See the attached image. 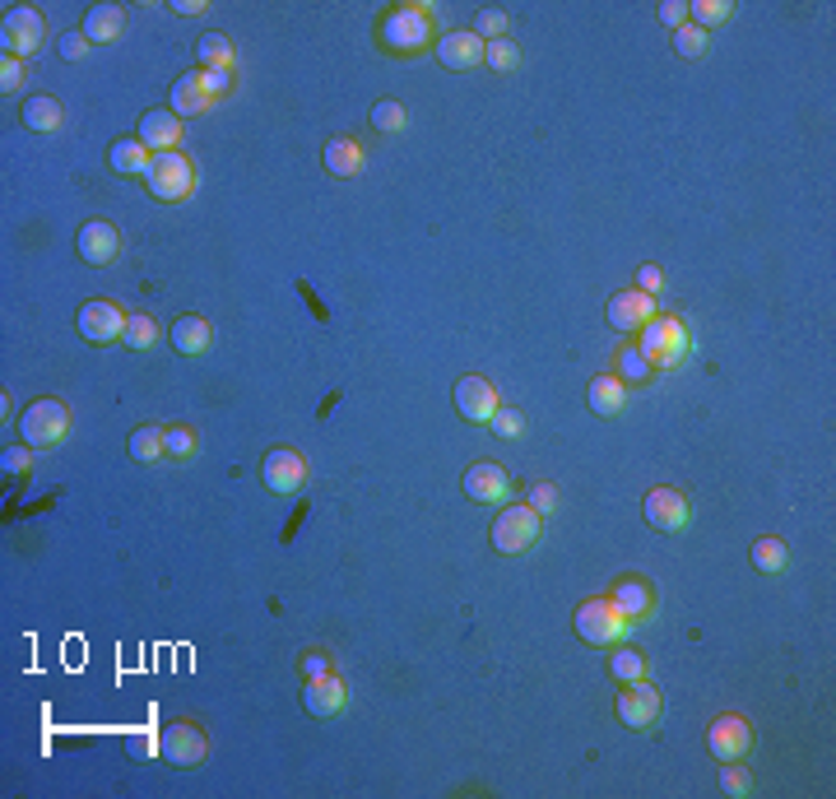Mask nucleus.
<instances>
[{"instance_id":"nucleus-17","label":"nucleus","mask_w":836,"mask_h":799,"mask_svg":"<svg viewBox=\"0 0 836 799\" xmlns=\"http://www.w3.org/2000/svg\"><path fill=\"white\" fill-rule=\"evenodd\" d=\"M135 135L145 140L149 153H172V149L182 145V116L172 112V108H149L145 116H139Z\"/></svg>"},{"instance_id":"nucleus-37","label":"nucleus","mask_w":836,"mask_h":799,"mask_svg":"<svg viewBox=\"0 0 836 799\" xmlns=\"http://www.w3.org/2000/svg\"><path fill=\"white\" fill-rule=\"evenodd\" d=\"M126 344H131V349H153V344H159V321H153L149 311H131Z\"/></svg>"},{"instance_id":"nucleus-5","label":"nucleus","mask_w":836,"mask_h":799,"mask_svg":"<svg viewBox=\"0 0 836 799\" xmlns=\"http://www.w3.org/2000/svg\"><path fill=\"white\" fill-rule=\"evenodd\" d=\"M65 432H70V409H65V400H57V395L33 400V405L20 414V438H24V446H33V451L61 446Z\"/></svg>"},{"instance_id":"nucleus-8","label":"nucleus","mask_w":836,"mask_h":799,"mask_svg":"<svg viewBox=\"0 0 836 799\" xmlns=\"http://www.w3.org/2000/svg\"><path fill=\"white\" fill-rule=\"evenodd\" d=\"M0 42H5V57H33L47 42V20L33 5H10L5 10V28H0Z\"/></svg>"},{"instance_id":"nucleus-19","label":"nucleus","mask_w":836,"mask_h":799,"mask_svg":"<svg viewBox=\"0 0 836 799\" xmlns=\"http://www.w3.org/2000/svg\"><path fill=\"white\" fill-rule=\"evenodd\" d=\"M604 311H608V325L623 330V335H632V330H641L655 317V298H651V293H641V288H623V293L608 298Z\"/></svg>"},{"instance_id":"nucleus-20","label":"nucleus","mask_w":836,"mask_h":799,"mask_svg":"<svg viewBox=\"0 0 836 799\" xmlns=\"http://www.w3.org/2000/svg\"><path fill=\"white\" fill-rule=\"evenodd\" d=\"M608 600L618 604V614L632 623H647L651 614H655V586L647 581V577H623V581H614V590H608Z\"/></svg>"},{"instance_id":"nucleus-6","label":"nucleus","mask_w":836,"mask_h":799,"mask_svg":"<svg viewBox=\"0 0 836 799\" xmlns=\"http://www.w3.org/2000/svg\"><path fill=\"white\" fill-rule=\"evenodd\" d=\"M145 190H149L153 200H163V205L186 200L190 190H196V163H190L182 149L153 153V163H149V172H145Z\"/></svg>"},{"instance_id":"nucleus-35","label":"nucleus","mask_w":836,"mask_h":799,"mask_svg":"<svg viewBox=\"0 0 836 799\" xmlns=\"http://www.w3.org/2000/svg\"><path fill=\"white\" fill-rule=\"evenodd\" d=\"M507 28H512V20H507V10L502 5H483L479 14H475V38L479 42H497V38H507Z\"/></svg>"},{"instance_id":"nucleus-15","label":"nucleus","mask_w":836,"mask_h":799,"mask_svg":"<svg viewBox=\"0 0 836 799\" xmlns=\"http://www.w3.org/2000/svg\"><path fill=\"white\" fill-rule=\"evenodd\" d=\"M260 479H266L270 493H298L307 483V460L288 446H274V451H266V460H260Z\"/></svg>"},{"instance_id":"nucleus-36","label":"nucleus","mask_w":836,"mask_h":799,"mask_svg":"<svg viewBox=\"0 0 836 799\" xmlns=\"http://www.w3.org/2000/svg\"><path fill=\"white\" fill-rule=\"evenodd\" d=\"M729 14H735V5H729V0H692V5H688V24H697L702 33H711L716 24H725Z\"/></svg>"},{"instance_id":"nucleus-2","label":"nucleus","mask_w":836,"mask_h":799,"mask_svg":"<svg viewBox=\"0 0 836 799\" xmlns=\"http://www.w3.org/2000/svg\"><path fill=\"white\" fill-rule=\"evenodd\" d=\"M637 349L647 354V362L655 372H669V368H684L688 354H692V330L684 317H655L641 325V340H637Z\"/></svg>"},{"instance_id":"nucleus-25","label":"nucleus","mask_w":836,"mask_h":799,"mask_svg":"<svg viewBox=\"0 0 836 799\" xmlns=\"http://www.w3.org/2000/svg\"><path fill=\"white\" fill-rule=\"evenodd\" d=\"M149 163H153V153L145 149L139 135H121V140L108 145V168L121 172V177H145Z\"/></svg>"},{"instance_id":"nucleus-51","label":"nucleus","mask_w":836,"mask_h":799,"mask_svg":"<svg viewBox=\"0 0 836 799\" xmlns=\"http://www.w3.org/2000/svg\"><path fill=\"white\" fill-rule=\"evenodd\" d=\"M200 84H205V94H209V98H219V94H229L233 71H200Z\"/></svg>"},{"instance_id":"nucleus-10","label":"nucleus","mask_w":836,"mask_h":799,"mask_svg":"<svg viewBox=\"0 0 836 799\" xmlns=\"http://www.w3.org/2000/svg\"><path fill=\"white\" fill-rule=\"evenodd\" d=\"M706 753L716 762H743L753 753V725L743 716H716L706 725Z\"/></svg>"},{"instance_id":"nucleus-22","label":"nucleus","mask_w":836,"mask_h":799,"mask_svg":"<svg viewBox=\"0 0 836 799\" xmlns=\"http://www.w3.org/2000/svg\"><path fill=\"white\" fill-rule=\"evenodd\" d=\"M168 340L182 358H200V354H209V344H214V325L205 317H196V311H186V317H177L168 325Z\"/></svg>"},{"instance_id":"nucleus-24","label":"nucleus","mask_w":836,"mask_h":799,"mask_svg":"<svg viewBox=\"0 0 836 799\" xmlns=\"http://www.w3.org/2000/svg\"><path fill=\"white\" fill-rule=\"evenodd\" d=\"M168 108L177 112V116H205L209 108H214V98H209V94H205V84H200V71H186V75L172 79Z\"/></svg>"},{"instance_id":"nucleus-41","label":"nucleus","mask_w":836,"mask_h":799,"mask_svg":"<svg viewBox=\"0 0 836 799\" xmlns=\"http://www.w3.org/2000/svg\"><path fill=\"white\" fill-rule=\"evenodd\" d=\"M488 428H493V438L516 442L520 432H526V414H520V409H497V414H493V423H488Z\"/></svg>"},{"instance_id":"nucleus-46","label":"nucleus","mask_w":836,"mask_h":799,"mask_svg":"<svg viewBox=\"0 0 836 799\" xmlns=\"http://www.w3.org/2000/svg\"><path fill=\"white\" fill-rule=\"evenodd\" d=\"M526 502L539 512V516H549V512H557V483H530V493H526Z\"/></svg>"},{"instance_id":"nucleus-11","label":"nucleus","mask_w":836,"mask_h":799,"mask_svg":"<svg viewBox=\"0 0 836 799\" xmlns=\"http://www.w3.org/2000/svg\"><path fill=\"white\" fill-rule=\"evenodd\" d=\"M451 400H456V414L465 423H493V414L502 409V395L488 377H460L451 386Z\"/></svg>"},{"instance_id":"nucleus-43","label":"nucleus","mask_w":836,"mask_h":799,"mask_svg":"<svg viewBox=\"0 0 836 799\" xmlns=\"http://www.w3.org/2000/svg\"><path fill=\"white\" fill-rule=\"evenodd\" d=\"M24 89V61L20 57H0V94H20Z\"/></svg>"},{"instance_id":"nucleus-26","label":"nucleus","mask_w":836,"mask_h":799,"mask_svg":"<svg viewBox=\"0 0 836 799\" xmlns=\"http://www.w3.org/2000/svg\"><path fill=\"white\" fill-rule=\"evenodd\" d=\"M126 10L121 5H112V0H102V5H94L89 14H84V24H79V33L89 42H116L121 33H126Z\"/></svg>"},{"instance_id":"nucleus-7","label":"nucleus","mask_w":836,"mask_h":799,"mask_svg":"<svg viewBox=\"0 0 836 799\" xmlns=\"http://www.w3.org/2000/svg\"><path fill=\"white\" fill-rule=\"evenodd\" d=\"M159 753L172 762V767H200L209 753V735L196 721H168L159 729Z\"/></svg>"},{"instance_id":"nucleus-38","label":"nucleus","mask_w":836,"mask_h":799,"mask_svg":"<svg viewBox=\"0 0 836 799\" xmlns=\"http://www.w3.org/2000/svg\"><path fill=\"white\" fill-rule=\"evenodd\" d=\"M483 65H493L497 75H512L520 65V51L512 38H497V42H483Z\"/></svg>"},{"instance_id":"nucleus-4","label":"nucleus","mask_w":836,"mask_h":799,"mask_svg":"<svg viewBox=\"0 0 836 799\" xmlns=\"http://www.w3.org/2000/svg\"><path fill=\"white\" fill-rule=\"evenodd\" d=\"M571 628H577V637L586 641V647L608 651V647H618V641L632 632V623L618 614V604L608 600V595H590V600L577 604V614H571Z\"/></svg>"},{"instance_id":"nucleus-52","label":"nucleus","mask_w":836,"mask_h":799,"mask_svg":"<svg viewBox=\"0 0 836 799\" xmlns=\"http://www.w3.org/2000/svg\"><path fill=\"white\" fill-rule=\"evenodd\" d=\"M172 10H177V14H205L209 5H205V0H172Z\"/></svg>"},{"instance_id":"nucleus-27","label":"nucleus","mask_w":836,"mask_h":799,"mask_svg":"<svg viewBox=\"0 0 836 799\" xmlns=\"http://www.w3.org/2000/svg\"><path fill=\"white\" fill-rule=\"evenodd\" d=\"M586 405H590V414H600V419H618L623 405H627V386L614 372H600L586 386Z\"/></svg>"},{"instance_id":"nucleus-49","label":"nucleus","mask_w":836,"mask_h":799,"mask_svg":"<svg viewBox=\"0 0 836 799\" xmlns=\"http://www.w3.org/2000/svg\"><path fill=\"white\" fill-rule=\"evenodd\" d=\"M660 24H665V28H684L688 24V5H684V0H660Z\"/></svg>"},{"instance_id":"nucleus-13","label":"nucleus","mask_w":836,"mask_h":799,"mask_svg":"<svg viewBox=\"0 0 836 799\" xmlns=\"http://www.w3.org/2000/svg\"><path fill=\"white\" fill-rule=\"evenodd\" d=\"M465 497L479 502V507H502V502L512 497V475L507 465L497 460H475L465 470Z\"/></svg>"},{"instance_id":"nucleus-48","label":"nucleus","mask_w":836,"mask_h":799,"mask_svg":"<svg viewBox=\"0 0 836 799\" xmlns=\"http://www.w3.org/2000/svg\"><path fill=\"white\" fill-rule=\"evenodd\" d=\"M126 753H131L135 762H145V758H153V753H159V735H145V729H135V735L126 739Z\"/></svg>"},{"instance_id":"nucleus-34","label":"nucleus","mask_w":836,"mask_h":799,"mask_svg":"<svg viewBox=\"0 0 836 799\" xmlns=\"http://www.w3.org/2000/svg\"><path fill=\"white\" fill-rule=\"evenodd\" d=\"M608 669H614V679L618 684H637V679H647V669H651V660L632 651V647H614V660H608Z\"/></svg>"},{"instance_id":"nucleus-40","label":"nucleus","mask_w":836,"mask_h":799,"mask_svg":"<svg viewBox=\"0 0 836 799\" xmlns=\"http://www.w3.org/2000/svg\"><path fill=\"white\" fill-rule=\"evenodd\" d=\"M706 42H711V33H702L697 24H684V28H674V51L684 61H697L706 51Z\"/></svg>"},{"instance_id":"nucleus-29","label":"nucleus","mask_w":836,"mask_h":799,"mask_svg":"<svg viewBox=\"0 0 836 799\" xmlns=\"http://www.w3.org/2000/svg\"><path fill=\"white\" fill-rule=\"evenodd\" d=\"M748 563H753L762 577H780V571L790 567V544L776 540V534H762V540H753V549H748Z\"/></svg>"},{"instance_id":"nucleus-18","label":"nucleus","mask_w":836,"mask_h":799,"mask_svg":"<svg viewBox=\"0 0 836 799\" xmlns=\"http://www.w3.org/2000/svg\"><path fill=\"white\" fill-rule=\"evenodd\" d=\"M432 57H438V65H446V71H475V65H483V42L469 28H456V33H442V38L432 42Z\"/></svg>"},{"instance_id":"nucleus-1","label":"nucleus","mask_w":836,"mask_h":799,"mask_svg":"<svg viewBox=\"0 0 836 799\" xmlns=\"http://www.w3.org/2000/svg\"><path fill=\"white\" fill-rule=\"evenodd\" d=\"M432 42H438V20L428 5H391L386 14H377V47L386 57H423Z\"/></svg>"},{"instance_id":"nucleus-50","label":"nucleus","mask_w":836,"mask_h":799,"mask_svg":"<svg viewBox=\"0 0 836 799\" xmlns=\"http://www.w3.org/2000/svg\"><path fill=\"white\" fill-rule=\"evenodd\" d=\"M637 288H641V293H651V298H655V293L665 288V270H660V266H641V270H637Z\"/></svg>"},{"instance_id":"nucleus-3","label":"nucleus","mask_w":836,"mask_h":799,"mask_svg":"<svg viewBox=\"0 0 836 799\" xmlns=\"http://www.w3.org/2000/svg\"><path fill=\"white\" fill-rule=\"evenodd\" d=\"M539 534H544V516H539L530 502H512V507H502L493 516L488 544H493L502 558H516V553H530L539 544Z\"/></svg>"},{"instance_id":"nucleus-39","label":"nucleus","mask_w":836,"mask_h":799,"mask_svg":"<svg viewBox=\"0 0 836 799\" xmlns=\"http://www.w3.org/2000/svg\"><path fill=\"white\" fill-rule=\"evenodd\" d=\"M200 451V432L196 428H186V423H172L168 428V456L172 460H190Z\"/></svg>"},{"instance_id":"nucleus-28","label":"nucleus","mask_w":836,"mask_h":799,"mask_svg":"<svg viewBox=\"0 0 836 799\" xmlns=\"http://www.w3.org/2000/svg\"><path fill=\"white\" fill-rule=\"evenodd\" d=\"M321 163H325L330 177H340V182L358 177V172H362V149H358V140H348V135H335V140H325Z\"/></svg>"},{"instance_id":"nucleus-12","label":"nucleus","mask_w":836,"mask_h":799,"mask_svg":"<svg viewBox=\"0 0 836 799\" xmlns=\"http://www.w3.org/2000/svg\"><path fill=\"white\" fill-rule=\"evenodd\" d=\"M126 311H121L116 303H102V298H94V303H84L79 307V317H75V330L89 344H116V340H126Z\"/></svg>"},{"instance_id":"nucleus-47","label":"nucleus","mask_w":836,"mask_h":799,"mask_svg":"<svg viewBox=\"0 0 836 799\" xmlns=\"http://www.w3.org/2000/svg\"><path fill=\"white\" fill-rule=\"evenodd\" d=\"M89 47H94V42L84 38L79 28H70V33H61V38H57V51H61V61H84V51H89Z\"/></svg>"},{"instance_id":"nucleus-45","label":"nucleus","mask_w":836,"mask_h":799,"mask_svg":"<svg viewBox=\"0 0 836 799\" xmlns=\"http://www.w3.org/2000/svg\"><path fill=\"white\" fill-rule=\"evenodd\" d=\"M28 465H33V446H5L0 451V470L5 475H28Z\"/></svg>"},{"instance_id":"nucleus-23","label":"nucleus","mask_w":836,"mask_h":799,"mask_svg":"<svg viewBox=\"0 0 836 799\" xmlns=\"http://www.w3.org/2000/svg\"><path fill=\"white\" fill-rule=\"evenodd\" d=\"M20 121L33 135H57L65 126V108H61L57 94H33L20 102Z\"/></svg>"},{"instance_id":"nucleus-30","label":"nucleus","mask_w":836,"mask_h":799,"mask_svg":"<svg viewBox=\"0 0 836 799\" xmlns=\"http://www.w3.org/2000/svg\"><path fill=\"white\" fill-rule=\"evenodd\" d=\"M196 61H200V71H233L237 47H233V38H223V33H200L196 38Z\"/></svg>"},{"instance_id":"nucleus-32","label":"nucleus","mask_w":836,"mask_h":799,"mask_svg":"<svg viewBox=\"0 0 836 799\" xmlns=\"http://www.w3.org/2000/svg\"><path fill=\"white\" fill-rule=\"evenodd\" d=\"M131 460H139V465H153L159 456H168V428H159V423H139L135 432H131Z\"/></svg>"},{"instance_id":"nucleus-9","label":"nucleus","mask_w":836,"mask_h":799,"mask_svg":"<svg viewBox=\"0 0 836 799\" xmlns=\"http://www.w3.org/2000/svg\"><path fill=\"white\" fill-rule=\"evenodd\" d=\"M614 711L627 729H651L660 721V711H665V698H660V688L637 679V684H623V692L614 698Z\"/></svg>"},{"instance_id":"nucleus-42","label":"nucleus","mask_w":836,"mask_h":799,"mask_svg":"<svg viewBox=\"0 0 836 799\" xmlns=\"http://www.w3.org/2000/svg\"><path fill=\"white\" fill-rule=\"evenodd\" d=\"M298 674H303V684L307 679H325V674H335V660H330L325 651H303L298 655Z\"/></svg>"},{"instance_id":"nucleus-16","label":"nucleus","mask_w":836,"mask_h":799,"mask_svg":"<svg viewBox=\"0 0 836 799\" xmlns=\"http://www.w3.org/2000/svg\"><path fill=\"white\" fill-rule=\"evenodd\" d=\"M75 251H79L84 266H112V260L121 256V233L108 219H89L75 233Z\"/></svg>"},{"instance_id":"nucleus-33","label":"nucleus","mask_w":836,"mask_h":799,"mask_svg":"<svg viewBox=\"0 0 836 799\" xmlns=\"http://www.w3.org/2000/svg\"><path fill=\"white\" fill-rule=\"evenodd\" d=\"M368 121H372V131H381V135H399L409 126V112H405V102H399V98H381V102H372Z\"/></svg>"},{"instance_id":"nucleus-31","label":"nucleus","mask_w":836,"mask_h":799,"mask_svg":"<svg viewBox=\"0 0 836 799\" xmlns=\"http://www.w3.org/2000/svg\"><path fill=\"white\" fill-rule=\"evenodd\" d=\"M614 377L623 381V386H647V381L655 377V368L647 362V354L637 349V340H627V344H618V354H614Z\"/></svg>"},{"instance_id":"nucleus-44","label":"nucleus","mask_w":836,"mask_h":799,"mask_svg":"<svg viewBox=\"0 0 836 799\" xmlns=\"http://www.w3.org/2000/svg\"><path fill=\"white\" fill-rule=\"evenodd\" d=\"M721 790L739 799V795L753 790V776H748V772L739 767V762H725V772H721Z\"/></svg>"},{"instance_id":"nucleus-21","label":"nucleus","mask_w":836,"mask_h":799,"mask_svg":"<svg viewBox=\"0 0 836 799\" xmlns=\"http://www.w3.org/2000/svg\"><path fill=\"white\" fill-rule=\"evenodd\" d=\"M348 706V684L340 679V674H325V679H307L303 684V711L307 716H340V711Z\"/></svg>"},{"instance_id":"nucleus-14","label":"nucleus","mask_w":836,"mask_h":799,"mask_svg":"<svg viewBox=\"0 0 836 799\" xmlns=\"http://www.w3.org/2000/svg\"><path fill=\"white\" fill-rule=\"evenodd\" d=\"M641 512H647V520L655 530L678 534V530H688V520H692V502L678 489H651L647 497H641Z\"/></svg>"}]
</instances>
